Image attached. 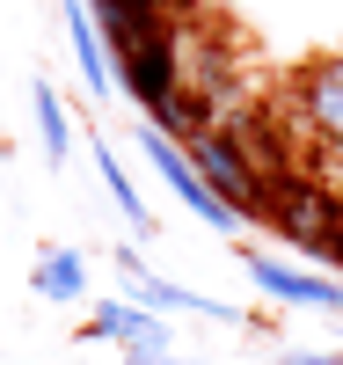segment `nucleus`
Instances as JSON below:
<instances>
[{
  "label": "nucleus",
  "mask_w": 343,
  "mask_h": 365,
  "mask_svg": "<svg viewBox=\"0 0 343 365\" xmlns=\"http://www.w3.org/2000/svg\"><path fill=\"white\" fill-rule=\"evenodd\" d=\"M29 110H37V139H44V161L58 168V161L73 154V117H66V96H58L51 81H37V88H29Z\"/></svg>",
  "instance_id": "9b49d317"
},
{
  "label": "nucleus",
  "mask_w": 343,
  "mask_h": 365,
  "mask_svg": "<svg viewBox=\"0 0 343 365\" xmlns=\"http://www.w3.org/2000/svg\"><path fill=\"white\" fill-rule=\"evenodd\" d=\"M96 175H103V190L117 197V220H124V227H132V234L146 241V234H153V212H146V197H139V182L124 175V161L110 154V139H96Z\"/></svg>",
  "instance_id": "9d476101"
},
{
  "label": "nucleus",
  "mask_w": 343,
  "mask_h": 365,
  "mask_svg": "<svg viewBox=\"0 0 343 365\" xmlns=\"http://www.w3.org/2000/svg\"><path fill=\"white\" fill-rule=\"evenodd\" d=\"M263 227H277L292 241V249H314L329 263H343V197L322 190V182H307V175H263V212H256Z\"/></svg>",
  "instance_id": "f257e3e1"
},
{
  "label": "nucleus",
  "mask_w": 343,
  "mask_h": 365,
  "mask_svg": "<svg viewBox=\"0 0 343 365\" xmlns=\"http://www.w3.org/2000/svg\"><path fill=\"white\" fill-rule=\"evenodd\" d=\"M256 292H270L277 307H314V314H343V285L314 278V270H285V256H248Z\"/></svg>",
  "instance_id": "0eeeda50"
},
{
  "label": "nucleus",
  "mask_w": 343,
  "mask_h": 365,
  "mask_svg": "<svg viewBox=\"0 0 343 365\" xmlns=\"http://www.w3.org/2000/svg\"><path fill=\"white\" fill-rule=\"evenodd\" d=\"M88 15H96V29L110 37V51H132V44L161 37L175 22V0H88Z\"/></svg>",
  "instance_id": "6e6552de"
},
{
  "label": "nucleus",
  "mask_w": 343,
  "mask_h": 365,
  "mask_svg": "<svg viewBox=\"0 0 343 365\" xmlns=\"http://www.w3.org/2000/svg\"><path fill=\"white\" fill-rule=\"evenodd\" d=\"M124 278H132V299H146V307H161V314H205V322H241L227 299H205V292H190V285H168L161 270H146V256L139 249H117L110 256Z\"/></svg>",
  "instance_id": "423d86ee"
},
{
  "label": "nucleus",
  "mask_w": 343,
  "mask_h": 365,
  "mask_svg": "<svg viewBox=\"0 0 343 365\" xmlns=\"http://www.w3.org/2000/svg\"><path fill=\"white\" fill-rule=\"evenodd\" d=\"M183 146H190L198 175L220 190V205H234L241 220H256V212H263V168H256V154H248V139H241L234 125H205V132H190Z\"/></svg>",
  "instance_id": "f03ea898"
},
{
  "label": "nucleus",
  "mask_w": 343,
  "mask_h": 365,
  "mask_svg": "<svg viewBox=\"0 0 343 365\" xmlns=\"http://www.w3.org/2000/svg\"><path fill=\"white\" fill-rule=\"evenodd\" d=\"M81 344H124V351H168L175 329L161 307H146V299H96V314H88Z\"/></svg>",
  "instance_id": "39448f33"
},
{
  "label": "nucleus",
  "mask_w": 343,
  "mask_h": 365,
  "mask_svg": "<svg viewBox=\"0 0 343 365\" xmlns=\"http://www.w3.org/2000/svg\"><path fill=\"white\" fill-rule=\"evenodd\" d=\"M139 146H146V161H153V175H161L168 190H175V197H183V205H190L198 220L212 227V234H241V227H248V220H241L234 205H220V190H212V182L198 175V161H190V146H183L175 132H161V125H153V117H146V125H139Z\"/></svg>",
  "instance_id": "7ed1b4c3"
},
{
  "label": "nucleus",
  "mask_w": 343,
  "mask_h": 365,
  "mask_svg": "<svg viewBox=\"0 0 343 365\" xmlns=\"http://www.w3.org/2000/svg\"><path fill=\"white\" fill-rule=\"evenodd\" d=\"M285 365H343V358H336V351H292Z\"/></svg>",
  "instance_id": "4468645a"
},
{
  "label": "nucleus",
  "mask_w": 343,
  "mask_h": 365,
  "mask_svg": "<svg viewBox=\"0 0 343 365\" xmlns=\"http://www.w3.org/2000/svg\"><path fill=\"white\" fill-rule=\"evenodd\" d=\"M66 37H73V58H81V81H88V88H96V96L110 103L117 51L103 44V29H96V15H88V0H73V8H66Z\"/></svg>",
  "instance_id": "1a4fd4ad"
},
{
  "label": "nucleus",
  "mask_w": 343,
  "mask_h": 365,
  "mask_svg": "<svg viewBox=\"0 0 343 365\" xmlns=\"http://www.w3.org/2000/svg\"><path fill=\"white\" fill-rule=\"evenodd\" d=\"M29 285H37V299H81V292H88V263H81V249H44L37 270H29Z\"/></svg>",
  "instance_id": "f8f14e48"
},
{
  "label": "nucleus",
  "mask_w": 343,
  "mask_h": 365,
  "mask_svg": "<svg viewBox=\"0 0 343 365\" xmlns=\"http://www.w3.org/2000/svg\"><path fill=\"white\" fill-rule=\"evenodd\" d=\"M124 365H205V358H175V351H124Z\"/></svg>",
  "instance_id": "ddd939ff"
},
{
  "label": "nucleus",
  "mask_w": 343,
  "mask_h": 365,
  "mask_svg": "<svg viewBox=\"0 0 343 365\" xmlns=\"http://www.w3.org/2000/svg\"><path fill=\"white\" fill-rule=\"evenodd\" d=\"M285 110H292V125L314 139V146L343 154V51L307 58V66L285 81Z\"/></svg>",
  "instance_id": "20e7f679"
}]
</instances>
